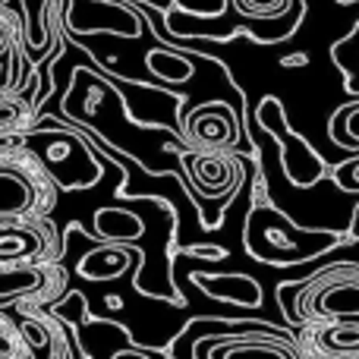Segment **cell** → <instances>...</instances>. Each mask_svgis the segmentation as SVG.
<instances>
[{
  "label": "cell",
  "instance_id": "obj_1",
  "mask_svg": "<svg viewBox=\"0 0 359 359\" xmlns=\"http://www.w3.org/2000/svg\"><path fill=\"white\" fill-rule=\"evenodd\" d=\"M309 297V316L325 322H356L359 318V268L341 265L316 280Z\"/></svg>",
  "mask_w": 359,
  "mask_h": 359
},
{
  "label": "cell",
  "instance_id": "obj_2",
  "mask_svg": "<svg viewBox=\"0 0 359 359\" xmlns=\"http://www.w3.org/2000/svg\"><path fill=\"white\" fill-rule=\"evenodd\" d=\"M318 359H359V318L356 322H328L316 334Z\"/></svg>",
  "mask_w": 359,
  "mask_h": 359
},
{
  "label": "cell",
  "instance_id": "obj_3",
  "mask_svg": "<svg viewBox=\"0 0 359 359\" xmlns=\"http://www.w3.org/2000/svg\"><path fill=\"white\" fill-rule=\"evenodd\" d=\"M224 104H211V107H198L189 120V136L202 145H227L233 142L236 126L233 117H227Z\"/></svg>",
  "mask_w": 359,
  "mask_h": 359
},
{
  "label": "cell",
  "instance_id": "obj_4",
  "mask_svg": "<svg viewBox=\"0 0 359 359\" xmlns=\"http://www.w3.org/2000/svg\"><path fill=\"white\" fill-rule=\"evenodd\" d=\"M149 69L168 82H186L192 76V63L183 60L174 50H151L149 54Z\"/></svg>",
  "mask_w": 359,
  "mask_h": 359
},
{
  "label": "cell",
  "instance_id": "obj_5",
  "mask_svg": "<svg viewBox=\"0 0 359 359\" xmlns=\"http://www.w3.org/2000/svg\"><path fill=\"white\" fill-rule=\"evenodd\" d=\"M236 10L243 16H255V19H274L293 4V0H233Z\"/></svg>",
  "mask_w": 359,
  "mask_h": 359
},
{
  "label": "cell",
  "instance_id": "obj_6",
  "mask_svg": "<svg viewBox=\"0 0 359 359\" xmlns=\"http://www.w3.org/2000/svg\"><path fill=\"white\" fill-rule=\"evenodd\" d=\"M341 120H347V130H350V139L344 145H359V107H344Z\"/></svg>",
  "mask_w": 359,
  "mask_h": 359
},
{
  "label": "cell",
  "instance_id": "obj_7",
  "mask_svg": "<svg viewBox=\"0 0 359 359\" xmlns=\"http://www.w3.org/2000/svg\"><path fill=\"white\" fill-rule=\"evenodd\" d=\"M337 180L344 183V189H359V161L344 164V168L337 170Z\"/></svg>",
  "mask_w": 359,
  "mask_h": 359
},
{
  "label": "cell",
  "instance_id": "obj_8",
  "mask_svg": "<svg viewBox=\"0 0 359 359\" xmlns=\"http://www.w3.org/2000/svg\"><path fill=\"white\" fill-rule=\"evenodd\" d=\"M299 63H309V57H303V54H297V57H287V60H284V67H299Z\"/></svg>",
  "mask_w": 359,
  "mask_h": 359
},
{
  "label": "cell",
  "instance_id": "obj_9",
  "mask_svg": "<svg viewBox=\"0 0 359 359\" xmlns=\"http://www.w3.org/2000/svg\"><path fill=\"white\" fill-rule=\"evenodd\" d=\"M4 44H6V25L0 22V50H4Z\"/></svg>",
  "mask_w": 359,
  "mask_h": 359
}]
</instances>
